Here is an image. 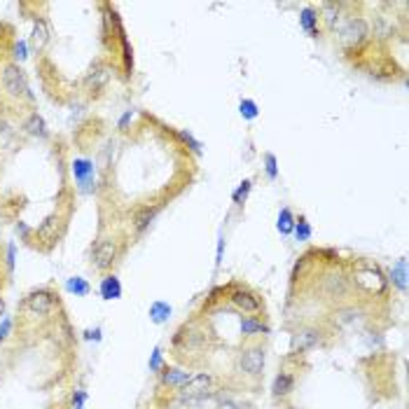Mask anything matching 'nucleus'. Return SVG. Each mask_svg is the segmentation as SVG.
I'll return each mask as SVG.
<instances>
[{"label": "nucleus", "mask_w": 409, "mask_h": 409, "mask_svg": "<svg viewBox=\"0 0 409 409\" xmlns=\"http://www.w3.org/2000/svg\"><path fill=\"white\" fill-rule=\"evenodd\" d=\"M369 35V26L367 21L360 19V17H353V19H348L344 26L339 28V42L344 45L346 49H355L360 47L362 42L367 40Z\"/></svg>", "instance_id": "f257e3e1"}, {"label": "nucleus", "mask_w": 409, "mask_h": 409, "mask_svg": "<svg viewBox=\"0 0 409 409\" xmlns=\"http://www.w3.org/2000/svg\"><path fill=\"white\" fill-rule=\"evenodd\" d=\"M54 309H56V300L54 295L47 293V290H35L24 302V311L28 316H33V318H47V316H52Z\"/></svg>", "instance_id": "f03ea898"}, {"label": "nucleus", "mask_w": 409, "mask_h": 409, "mask_svg": "<svg viewBox=\"0 0 409 409\" xmlns=\"http://www.w3.org/2000/svg\"><path fill=\"white\" fill-rule=\"evenodd\" d=\"M3 87H5L7 94L12 96H26V98H33L31 89H28V80L24 75V70L17 66V63H10L3 68Z\"/></svg>", "instance_id": "7ed1b4c3"}, {"label": "nucleus", "mask_w": 409, "mask_h": 409, "mask_svg": "<svg viewBox=\"0 0 409 409\" xmlns=\"http://www.w3.org/2000/svg\"><path fill=\"white\" fill-rule=\"evenodd\" d=\"M355 283L362 288V290H367L372 295H379L386 290V279L381 276V271L372 264H362L358 271H355Z\"/></svg>", "instance_id": "20e7f679"}, {"label": "nucleus", "mask_w": 409, "mask_h": 409, "mask_svg": "<svg viewBox=\"0 0 409 409\" xmlns=\"http://www.w3.org/2000/svg\"><path fill=\"white\" fill-rule=\"evenodd\" d=\"M115 257H117V243L112 239H101L94 245L91 262H94L96 269H108V266H112Z\"/></svg>", "instance_id": "39448f33"}, {"label": "nucleus", "mask_w": 409, "mask_h": 409, "mask_svg": "<svg viewBox=\"0 0 409 409\" xmlns=\"http://www.w3.org/2000/svg\"><path fill=\"white\" fill-rule=\"evenodd\" d=\"M211 386H213L211 374H197V376H190L178 390H180L183 397H201L211 390Z\"/></svg>", "instance_id": "423d86ee"}, {"label": "nucleus", "mask_w": 409, "mask_h": 409, "mask_svg": "<svg viewBox=\"0 0 409 409\" xmlns=\"http://www.w3.org/2000/svg\"><path fill=\"white\" fill-rule=\"evenodd\" d=\"M239 367L243 369L245 374H252V376L259 374L262 367H264V348L252 346L248 351H243V355H241V360H239Z\"/></svg>", "instance_id": "0eeeda50"}, {"label": "nucleus", "mask_w": 409, "mask_h": 409, "mask_svg": "<svg viewBox=\"0 0 409 409\" xmlns=\"http://www.w3.org/2000/svg\"><path fill=\"white\" fill-rule=\"evenodd\" d=\"M73 173H75L77 183H80L82 192H91V183H94V164L89 159H75L73 162Z\"/></svg>", "instance_id": "6e6552de"}, {"label": "nucleus", "mask_w": 409, "mask_h": 409, "mask_svg": "<svg viewBox=\"0 0 409 409\" xmlns=\"http://www.w3.org/2000/svg\"><path fill=\"white\" fill-rule=\"evenodd\" d=\"M229 300H232L234 307L239 309V311H243V314H257L259 309H262L259 300L252 293H248V290H234V293L229 295Z\"/></svg>", "instance_id": "1a4fd4ad"}, {"label": "nucleus", "mask_w": 409, "mask_h": 409, "mask_svg": "<svg viewBox=\"0 0 409 409\" xmlns=\"http://www.w3.org/2000/svg\"><path fill=\"white\" fill-rule=\"evenodd\" d=\"M323 290H325L327 297L341 300V297L348 295V281L344 279V276H327V279L323 281Z\"/></svg>", "instance_id": "9d476101"}, {"label": "nucleus", "mask_w": 409, "mask_h": 409, "mask_svg": "<svg viewBox=\"0 0 409 409\" xmlns=\"http://www.w3.org/2000/svg\"><path fill=\"white\" fill-rule=\"evenodd\" d=\"M318 341H321V332L307 327V330L297 332V337H295V348H297V351H309V348H314Z\"/></svg>", "instance_id": "9b49d317"}, {"label": "nucleus", "mask_w": 409, "mask_h": 409, "mask_svg": "<svg viewBox=\"0 0 409 409\" xmlns=\"http://www.w3.org/2000/svg\"><path fill=\"white\" fill-rule=\"evenodd\" d=\"M101 297L103 300H119L122 297V283L117 276H105L101 281Z\"/></svg>", "instance_id": "f8f14e48"}, {"label": "nucleus", "mask_w": 409, "mask_h": 409, "mask_svg": "<svg viewBox=\"0 0 409 409\" xmlns=\"http://www.w3.org/2000/svg\"><path fill=\"white\" fill-rule=\"evenodd\" d=\"M171 314H173V309H171L169 302H152V307H150V321L152 323H157V325H162V323H166L171 318Z\"/></svg>", "instance_id": "ddd939ff"}, {"label": "nucleus", "mask_w": 409, "mask_h": 409, "mask_svg": "<svg viewBox=\"0 0 409 409\" xmlns=\"http://www.w3.org/2000/svg\"><path fill=\"white\" fill-rule=\"evenodd\" d=\"M300 24L309 35H318V12L314 7H304L300 14Z\"/></svg>", "instance_id": "4468645a"}, {"label": "nucleus", "mask_w": 409, "mask_h": 409, "mask_svg": "<svg viewBox=\"0 0 409 409\" xmlns=\"http://www.w3.org/2000/svg\"><path fill=\"white\" fill-rule=\"evenodd\" d=\"M110 77V70L103 66V63H96L94 68H91V73L87 75V87H94V89H101L105 82H108Z\"/></svg>", "instance_id": "2eb2a0df"}, {"label": "nucleus", "mask_w": 409, "mask_h": 409, "mask_svg": "<svg viewBox=\"0 0 409 409\" xmlns=\"http://www.w3.org/2000/svg\"><path fill=\"white\" fill-rule=\"evenodd\" d=\"M293 386H295V381H293V376L290 374H279L276 379H274V388H271V393L276 397H286L290 390H293Z\"/></svg>", "instance_id": "dca6fc26"}, {"label": "nucleus", "mask_w": 409, "mask_h": 409, "mask_svg": "<svg viewBox=\"0 0 409 409\" xmlns=\"http://www.w3.org/2000/svg\"><path fill=\"white\" fill-rule=\"evenodd\" d=\"M187 379H190V374H187L185 369H166L162 374V381L166 383V386H173V388H180Z\"/></svg>", "instance_id": "f3484780"}, {"label": "nucleus", "mask_w": 409, "mask_h": 409, "mask_svg": "<svg viewBox=\"0 0 409 409\" xmlns=\"http://www.w3.org/2000/svg\"><path fill=\"white\" fill-rule=\"evenodd\" d=\"M390 281H393L400 290H407V259H400V262L390 269Z\"/></svg>", "instance_id": "a211bd4d"}, {"label": "nucleus", "mask_w": 409, "mask_h": 409, "mask_svg": "<svg viewBox=\"0 0 409 409\" xmlns=\"http://www.w3.org/2000/svg\"><path fill=\"white\" fill-rule=\"evenodd\" d=\"M26 131L31 133V136L45 138V136H47V126H45V119H42L40 115H31V117L26 119Z\"/></svg>", "instance_id": "6ab92c4d"}, {"label": "nucleus", "mask_w": 409, "mask_h": 409, "mask_svg": "<svg viewBox=\"0 0 409 409\" xmlns=\"http://www.w3.org/2000/svg\"><path fill=\"white\" fill-rule=\"evenodd\" d=\"M157 213H159V206H152V208L148 206V208H143V211L138 213V215H136V229H138V232H143L145 227H148L152 220L157 218Z\"/></svg>", "instance_id": "aec40b11"}, {"label": "nucleus", "mask_w": 409, "mask_h": 409, "mask_svg": "<svg viewBox=\"0 0 409 409\" xmlns=\"http://www.w3.org/2000/svg\"><path fill=\"white\" fill-rule=\"evenodd\" d=\"M241 332L243 334H264L269 332V327L262 321H255V318H243L241 321Z\"/></svg>", "instance_id": "412c9836"}, {"label": "nucleus", "mask_w": 409, "mask_h": 409, "mask_svg": "<svg viewBox=\"0 0 409 409\" xmlns=\"http://www.w3.org/2000/svg\"><path fill=\"white\" fill-rule=\"evenodd\" d=\"M66 288H68V293L77 295V297H84V295H89V283L84 279H77V276H73V279L66 281Z\"/></svg>", "instance_id": "4be33fe9"}, {"label": "nucleus", "mask_w": 409, "mask_h": 409, "mask_svg": "<svg viewBox=\"0 0 409 409\" xmlns=\"http://www.w3.org/2000/svg\"><path fill=\"white\" fill-rule=\"evenodd\" d=\"M295 229V218H293V213L288 211V208H283L279 215V232L281 234H293Z\"/></svg>", "instance_id": "5701e85b"}, {"label": "nucleus", "mask_w": 409, "mask_h": 409, "mask_svg": "<svg viewBox=\"0 0 409 409\" xmlns=\"http://www.w3.org/2000/svg\"><path fill=\"white\" fill-rule=\"evenodd\" d=\"M295 236H297V241H309L311 239V227H309V222L304 218H300L297 222H295Z\"/></svg>", "instance_id": "b1692460"}, {"label": "nucleus", "mask_w": 409, "mask_h": 409, "mask_svg": "<svg viewBox=\"0 0 409 409\" xmlns=\"http://www.w3.org/2000/svg\"><path fill=\"white\" fill-rule=\"evenodd\" d=\"M12 145H14V129L7 126V124H3V126H0V148L12 150Z\"/></svg>", "instance_id": "393cba45"}, {"label": "nucleus", "mask_w": 409, "mask_h": 409, "mask_svg": "<svg viewBox=\"0 0 409 409\" xmlns=\"http://www.w3.org/2000/svg\"><path fill=\"white\" fill-rule=\"evenodd\" d=\"M239 110H241V115H243L245 119H255V117H257V103L250 101V98H243L241 105H239Z\"/></svg>", "instance_id": "a878e982"}, {"label": "nucleus", "mask_w": 409, "mask_h": 409, "mask_svg": "<svg viewBox=\"0 0 409 409\" xmlns=\"http://www.w3.org/2000/svg\"><path fill=\"white\" fill-rule=\"evenodd\" d=\"M33 40H35V45H38V47H42V45L47 42V28H45V24H42V21H38V24H35Z\"/></svg>", "instance_id": "bb28decb"}, {"label": "nucleus", "mask_w": 409, "mask_h": 409, "mask_svg": "<svg viewBox=\"0 0 409 409\" xmlns=\"http://www.w3.org/2000/svg\"><path fill=\"white\" fill-rule=\"evenodd\" d=\"M358 316H360V311H355V309H344V311H337V323H353Z\"/></svg>", "instance_id": "cd10ccee"}, {"label": "nucleus", "mask_w": 409, "mask_h": 409, "mask_svg": "<svg viewBox=\"0 0 409 409\" xmlns=\"http://www.w3.org/2000/svg\"><path fill=\"white\" fill-rule=\"evenodd\" d=\"M250 185H252L250 180H243V183L239 185V190L234 192V201H236V204H243V201H245L248 192H250Z\"/></svg>", "instance_id": "c85d7f7f"}, {"label": "nucleus", "mask_w": 409, "mask_h": 409, "mask_svg": "<svg viewBox=\"0 0 409 409\" xmlns=\"http://www.w3.org/2000/svg\"><path fill=\"white\" fill-rule=\"evenodd\" d=\"M264 162H266V176L274 180V178L279 176V169H276V157H274L271 152H266V155H264Z\"/></svg>", "instance_id": "c756f323"}, {"label": "nucleus", "mask_w": 409, "mask_h": 409, "mask_svg": "<svg viewBox=\"0 0 409 409\" xmlns=\"http://www.w3.org/2000/svg\"><path fill=\"white\" fill-rule=\"evenodd\" d=\"M162 369V348H155L150 358V372H159Z\"/></svg>", "instance_id": "7c9ffc66"}, {"label": "nucleus", "mask_w": 409, "mask_h": 409, "mask_svg": "<svg viewBox=\"0 0 409 409\" xmlns=\"http://www.w3.org/2000/svg\"><path fill=\"white\" fill-rule=\"evenodd\" d=\"M10 330H12V318H3L0 321V341H5L7 339V334H10Z\"/></svg>", "instance_id": "2f4dec72"}, {"label": "nucleus", "mask_w": 409, "mask_h": 409, "mask_svg": "<svg viewBox=\"0 0 409 409\" xmlns=\"http://www.w3.org/2000/svg\"><path fill=\"white\" fill-rule=\"evenodd\" d=\"M84 400H87V393H84V390H77L75 395H73V404H75V409H82Z\"/></svg>", "instance_id": "473e14b6"}, {"label": "nucleus", "mask_w": 409, "mask_h": 409, "mask_svg": "<svg viewBox=\"0 0 409 409\" xmlns=\"http://www.w3.org/2000/svg\"><path fill=\"white\" fill-rule=\"evenodd\" d=\"M14 252H17V248H14V243L7 245V266L10 269H14Z\"/></svg>", "instance_id": "72a5a7b5"}, {"label": "nucleus", "mask_w": 409, "mask_h": 409, "mask_svg": "<svg viewBox=\"0 0 409 409\" xmlns=\"http://www.w3.org/2000/svg\"><path fill=\"white\" fill-rule=\"evenodd\" d=\"M131 117H133V112H131V110H126V112L122 115V119H119V129H126V124L131 122Z\"/></svg>", "instance_id": "f704fd0d"}, {"label": "nucleus", "mask_w": 409, "mask_h": 409, "mask_svg": "<svg viewBox=\"0 0 409 409\" xmlns=\"http://www.w3.org/2000/svg\"><path fill=\"white\" fill-rule=\"evenodd\" d=\"M84 337H87V339H96V341H98V339H101V330H87V332H84Z\"/></svg>", "instance_id": "c9c22d12"}, {"label": "nucleus", "mask_w": 409, "mask_h": 409, "mask_svg": "<svg viewBox=\"0 0 409 409\" xmlns=\"http://www.w3.org/2000/svg\"><path fill=\"white\" fill-rule=\"evenodd\" d=\"M17 56H19V59H26V42H19V45H17Z\"/></svg>", "instance_id": "e433bc0d"}, {"label": "nucleus", "mask_w": 409, "mask_h": 409, "mask_svg": "<svg viewBox=\"0 0 409 409\" xmlns=\"http://www.w3.org/2000/svg\"><path fill=\"white\" fill-rule=\"evenodd\" d=\"M17 232H19L21 236H26V234H28V227H26V225H21V222H19V227H17Z\"/></svg>", "instance_id": "4c0bfd02"}, {"label": "nucleus", "mask_w": 409, "mask_h": 409, "mask_svg": "<svg viewBox=\"0 0 409 409\" xmlns=\"http://www.w3.org/2000/svg\"><path fill=\"white\" fill-rule=\"evenodd\" d=\"M3 314H5V300L0 297V316H3Z\"/></svg>", "instance_id": "58836bf2"}]
</instances>
